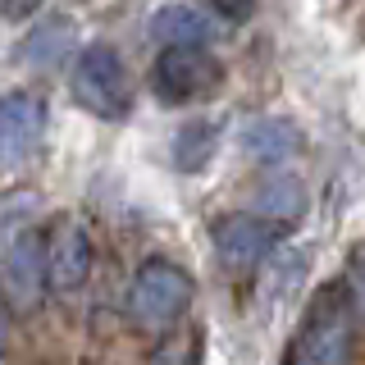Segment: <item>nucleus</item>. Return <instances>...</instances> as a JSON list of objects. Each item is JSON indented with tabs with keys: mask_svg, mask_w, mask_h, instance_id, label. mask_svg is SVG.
Listing matches in <instances>:
<instances>
[{
	"mask_svg": "<svg viewBox=\"0 0 365 365\" xmlns=\"http://www.w3.org/2000/svg\"><path fill=\"white\" fill-rule=\"evenodd\" d=\"M192 297H197L192 274L182 265H174V260H165V256H151L133 274L128 324L142 329V334H169V329H178V319L187 315Z\"/></svg>",
	"mask_w": 365,
	"mask_h": 365,
	"instance_id": "f257e3e1",
	"label": "nucleus"
},
{
	"mask_svg": "<svg viewBox=\"0 0 365 365\" xmlns=\"http://www.w3.org/2000/svg\"><path fill=\"white\" fill-rule=\"evenodd\" d=\"M279 237H283V224H274V220H265V215H256V210H228L220 220H210L215 256H220V265L233 274V279L256 274L274 256Z\"/></svg>",
	"mask_w": 365,
	"mask_h": 365,
	"instance_id": "f03ea898",
	"label": "nucleus"
},
{
	"mask_svg": "<svg viewBox=\"0 0 365 365\" xmlns=\"http://www.w3.org/2000/svg\"><path fill=\"white\" fill-rule=\"evenodd\" d=\"M220 83H224V68L210 51H201V46H165L155 68H151V91L165 106L205 101L210 91H220Z\"/></svg>",
	"mask_w": 365,
	"mask_h": 365,
	"instance_id": "7ed1b4c3",
	"label": "nucleus"
},
{
	"mask_svg": "<svg viewBox=\"0 0 365 365\" xmlns=\"http://www.w3.org/2000/svg\"><path fill=\"white\" fill-rule=\"evenodd\" d=\"M73 96L83 101L91 114L101 119H123L133 106V91H128V68H123L119 51L106 41H91L73 64Z\"/></svg>",
	"mask_w": 365,
	"mask_h": 365,
	"instance_id": "20e7f679",
	"label": "nucleus"
},
{
	"mask_svg": "<svg viewBox=\"0 0 365 365\" xmlns=\"http://www.w3.org/2000/svg\"><path fill=\"white\" fill-rule=\"evenodd\" d=\"M0 297L14 311H37L46 297V237L14 233L0 251Z\"/></svg>",
	"mask_w": 365,
	"mask_h": 365,
	"instance_id": "39448f33",
	"label": "nucleus"
},
{
	"mask_svg": "<svg viewBox=\"0 0 365 365\" xmlns=\"http://www.w3.org/2000/svg\"><path fill=\"white\" fill-rule=\"evenodd\" d=\"M91 279V233L78 220H55L46 233V292L73 297Z\"/></svg>",
	"mask_w": 365,
	"mask_h": 365,
	"instance_id": "423d86ee",
	"label": "nucleus"
},
{
	"mask_svg": "<svg viewBox=\"0 0 365 365\" xmlns=\"http://www.w3.org/2000/svg\"><path fill=\"white\" fill-rule=\"evenodd\" d=\"M46 137V106L32 91L0 96V169H19L37 155Z\"/></svg>",
	"mask_w": 365,
	"mask_h": 365,
	"instance_id": "0eeeda50",
	"label": "nucleus"
},
{
	"mask_svg": "<svg viewBox=\"0 0 365 365\" xmlns=\"http://www.w3.org/2000/svg\"><path fill=\"white\" fill-rule=\"evenodd\" d=\"M302 146H306L302 128L292 119H283V114H260L242 128V151L256 155L260 165H283V160L302 155Z\"/></svg>",
	"mask_w": 365,
	"mask_h": 365,
	"instance_id": "6e6552de",
	"label": "nucleus"
},
{
	"mask_svg": "<svg viewBox=\"0 0 365 365\" xmlns=\"http://www.w3.org/2000/svg\"><path fill=\"white\" fill-rule=\"evenodd\" d=\"M151 32L160 46H201L210 37V19L187 0H169L151 14Z\"/></svg>",
	"mask_w": 365,
	"mask_h": 365,
	"instance_id": "1a4fd4ad",
	"label": "nucleus"
},
{
	"mask_svg": "<svg viewBox=\"0 0 365 365\" xmlns=\"http://www.w3.org/2000/svg\"><path fill=\"white\" fill-rule=\"evenodd\" d=\"M256 215H265V220L274 224H297L306 215V187L297 182L292 174H283V169H274V174L260 182V192H256Z\"/></svg>",
	"mask_w": 365,
	"mask_h": 365,
	"instance_id": "9d476101",
	"label": "nucleus"
},
{
	"mask_svg": "<svg viewBox=\"0 0 365 365\" xmlns=\"http://www.w3.org/2000/svg\"><path fill=\"white\" fill-rule=\"evenodd\" d=\"M215 146H220V123L215 119H187L174 133V165L182 174H201L210 165Z\"/></svg>",
	"mask_w": 365,
	"mask_h": 365,
	"instance_id": "9b49d317",
	"label": "nucleus"
},
{
	"mask_svg": "<svg viewBox=\"0 0 365 365\" xmlns=\"http://www.w3.org/2000/svg\"><path fill=\"white\" fill-rule=\"evenodd\" d=\"M302 269H306V251H297V247H283V256L274 260V269H269V283H265V302L274 306L279 297L288 302V292L297 288V279H302Z\"/></svg>",
	"mask_w": 365,
	"mask_h": 365,
	"instance_id": "f8f14e48",
	"label": "nucleus"
},
{
	"mask_svg": "<svg viewBox=\"0 0 365 365\" xmlns=\"http://www.w3.org/2000/svg\"><path fill=\"white\" fill-rule=\"evenodd\" d=\"M342 292H347L351 311L365 315V251H356V256L347 260V279H342Z\"/></svg>",
	"mask_w": 365,
	"mask_h": 365,
	"instance_id": "ddd939ff",
	"label": "nucleus"
},
{
	"mask_svg": "<svg viewBox=\"0 0 365 365\" xmlns=\"http://www.w3.org/2000/svg\"><path fill=\"white\" fill-rule=\"evenodd\" d=\"M155 365H197V338L165 342V347L155 351Z\"/></svg>",
	"mask_w": 365,
	"mask_h": 365,
	"instance_id": "4468645a",
	"label": "nucleus"
},
{
	"mask_svg": "<svg viewBox=\"0 0 365 365\" xmlns=\"http://www.w3.org/2000/svg\"><path fill=\"white\" fill-rule=\"evenodd\" d=\"M210 9L220 19H228V23H247L251 9H256V0H210Z\"/></svg>",
	"mask_w": 365,
	"mask_h": 365,
	"instance_id": "2eb2a0df",
	"label": "nucleus"
},
{
	"mask_svg": "<svg viewBox=\"0 0 365 365\" xmlns=\"http://www.w3.org/2000/svg\"><path fill=\"white\" fill-rule=\"evenodd\" d=\"M9 334H14V306L0 297V351L9 347Z\"/></svg>",
	"mask_w": 365,
	"mask_h": 365,
	"instance_id": "dca6fc26",
	"label": "nucleus"
},
{
	"mask_svg": "<svg viewBox=\"0 0 365 365\" xmlns=\"http://www.w3.org/2000/svg\"><path fill=\"white\" fill-rule=\"evenodd\" d=\"M37 5H41V0H0V9H5L9 19H28Z\"/></svg>",
	"mask_w": 365,
	"mask_h": 365,
	"instance_id": "f3484780",
	"label": "nucleus"
},
{
	"mask_svg": "<svg viewBox=\"0 0 365 365\" xmlns=\"http://www.w3.org/2000/svg\"><path fill=\"white\" fill-rule=\"evenodd\" d=\"M288 365H311V361H297V356H288Z\"/></svg>",
	"mask_w": 365,
	"mask_h": 365,
	"instance_id": "a211bd4d",
	"label": "nucleus"
}]
</instances>
